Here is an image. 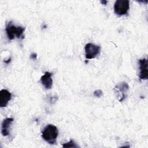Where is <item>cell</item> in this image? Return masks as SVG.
Here are the masks:
<instances>
[{
  "label": "cell",
  "mask_w": 148,
  "mask_h": 148,
  "mask_svg": "<svg viewBox=\"0 0 148 148\" xmlns=\"http://www.w3.org/2000/svg\"><path fill=\"white\" fill-rule=\"evenodd\" d=\"M58 135V130L56 126L53 124H48L42 132L43 139L50 145L56 144V139Z\"/></svg>",
  "instance_id": "cell-1"
},
{
  "label": "cell",
  "mask_w": 148,
  "mask_h": 148,
  "mask_svg": "<svg viewBox=\"0 0 148 148\" xmlns=\"http://www.w3.org/2000/svg\"><path fill=\"white\" fill-rule=\"evenodd\" d=\"M6 32L7 36L9 40H13L16 37L18 39H23L25 28L23 27H16L13 24L12 21H9L6 25Z\"/></svg>",
  "instance_id": "cell-2"
},
{
  "label": "cell",
  "mask_w": 148,
  "mask_h": 148,
  "mask_svg": "<svg viewBox=\"0 0 148 148\" xmlns=\"http://www.w3.org/2000/svg\"><path fill=\"white\" fill-rule=\"evenodd\" d=\"M130 9V1L128 0H117L114 4V12L121 16L128 13Z\"/></svg>",
  "instance_id": "cell-3"
},
{
  "label": "cell",
  "mask_w": 148,
  "mask_h": 148,
  "mask_svg": "<svg viewBox=\"0 0 148 148\" xmlns=\"http://www.w3.org/2000/svg\"><path fill=\"white\" fill-rule=\"evenodd\" d=\"M86 58L87 60L92 59L95 58L100 53V46L95 45L93 43H87L84 47Z\"/></svg>",
  "instance_id": "cell-4"
},
{
  "label": "cell",
  "mask_w": 148,
  "mask_h": 148,
  "mask_svg": "<svg viewBox=\"0 0 148 148\" xmlns=\"http://www.w3.org/2000/svg\"><path fill=\"white\" fill-rule=\"evenodd\" d=\"M129 88L130 87L126 82H121L115 86L114 90L117 94L118 99L120 102L123 101L126 98Z\"/></svg>",
  "instance_id": "cell-5"
},
{
  "label": "cell",
  "mask_w": 148,
  "mask_h": 148,
  "mask_svg": "<svg viewBox=\"0 0 148 148\" xmlns=\"http://www.w3.org/2000/svg\"><path fill=\"white\" fill-rule=\"evenodd\" d=\"M139 77L141 80H147L148 79V69H147V59L142 58L139 60Z\"/></svg>",
  "instance_id": "cell-6"
},
{
  "label": "cell",
  "mask_w": 148,
  "mask_h": 148,
  "mask_svg": "<svg viewBox=\"0 0 148 148\" xmlns=\"http://www.w3.org/2000/svg\"><path fill=\"white\" fill-rule=\"evenodd\" d=\"M12 94L7 90L3 89L0 91V107H6L11 99Z\"/></svg>",
  "instance_id": "cell-7"
},
{
  "label": "cell",
  "mask_w": 148,
  "mask_h": 148,
  "mask_svg": "<svg viewBox=\"0 0 148 148\" xmlns=\"http://www.w3.org/2000/svg\"><path fill=\"white\" fill-rule=\"evenodd\" d=\"M53 73L46 72L45 74L41 76L40 77V82L43 86L45 87L46 89H50L52 87L53 84V80L51 78Z\"/></svg>",
  "instance_id": "cell-8"
},
{
  "label": "cell",
  "mask_w": 148,
  "mask_h": 148,
  "mask_svg": "<svg viewBox=\"0 0 148 148\" xmlns=\"http://www.w3.org/2000/svg\"><path fill=\"white\" fill-rule=\"evenodd\" d=\"M13 121L14 119L11 117L6 118L3 120L1 127V134L3 136H6L9 135V128Z\"/></svg>",
  "instance_id": "cell-9"
},
{
  "label": "cell",
  "mask_w": 148,
  "mask_h": 148,
  "mask_svg": "<svg viewBox=\"0 0 148 148\" xmlns=\"http://www.w3.org/2000/svg\"><path fill=\"white\" fill-rule=\"evenodd\" d=\"M62 147H78L79 146L77 145V144L72 140L71 139L69 142L63 143L62 144Z\"/></svg>",
  "instance_id": "cell-10"
},
{
  "label": "cell",
  "mask_w": 148,
  "mask_h": 148,
  "mask_svg": "<svg viewBox=\"0 0 148 148\" xmlns=\"http://www.w3.org/2000/svg\"><path fill=\"white\" fill-rule=\"evenodd\" d=\"M93 95L94 97H98V98H100L101 96H102L103 95V92L100 89H98V90H96L94 93H93Z\"/></svg>",
  "instance_id": "cell-11"
},
{
  "label": "cell",
  "mask_w": 148,
  "mask_h": 148,
  "mask_svg": "<svg viewBox=\"0 0 148 148\" xmlns=\"http://www.w3.org/2000/svg\"><path fill=\"white\" fill-rule=\"evenodd\" d=\"M36 57H37V54H36V53H32V54H31V56H30V58H31V59H33V60L36 59Z\"/></svg>",
  "instance_id": "cell-12"
},
{
  "label": "cell",
  "mask_w": 148,
  "mask_h": 148,
  "mask_svg": "<svg viewBox=\"0 0 148 148\" xmlns=\"http://www.w3.org/2000/svg\"><path fill=\"white\" fill-rule=\"evenodd\" d=\"M101 3L103 5H106L107 4V1H101Z\"/></svg>",
  "instance_id": "cell-13"
},
{
  "label": "cell",
  "mask_w": 148,
  "mask_h": 148,
  "mask_svg": "<svg viewBox=\"0 0 148 148\" xmlns=\"http://www.w3.org/2000/svg\"><path fill=\"white\" fill-rule=\"evenodd\" d=\"M10 60H11V58L9 59L8 61H5V63H6V64H8L9 62H10Z\"/></svg>",
  "instance_id": "cell-14"
}]
</instances>
